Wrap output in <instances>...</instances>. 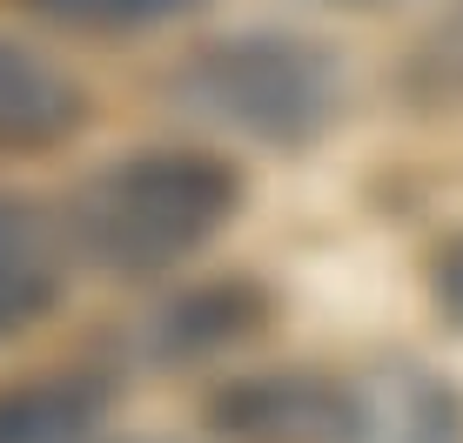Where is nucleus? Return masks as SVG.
<instances>
[{"mask_svg": "<svg viewBox=\"0 0 463 443\" xmlns=\"http://www.w3.org/2000/svg\"><path fill=\"white\" fill-rule=\"evenodd\" d=\"M242 209V175L202 148H141L94 168L61 209V242L101 276H162Z\"/></svg>", "mask_w": 463, "mask_h": 443, "instance_id": "obj_1", "label": "nucleus"}, {"mask_svg": "<svg viewBox=\"0 0 463 443\" xmlns=\"http://www.w3.org/2000/svg\"><path fill=\"white\" fill-rule=\"evenodd\" d=\"M168 94L188 121H209L255 148H309L343 115V68L309 34L249 27V34L202 41L175 68Z\"/></svg>", "mask_w": 463, "mask_h": 443, "instance_id": "obj_2", "label": "nucleus"}, {"mask_svg": "<svg viewBox=\"0 0 463 443\" xmlns=\"http://www.w3.org/2000/svg\"><path fill=\"white\" fill-rule=\"evenodd\" d=\"M209 430L222 443H356L363 390L316 370L235 376L209 397Z\"/></svg>", "mask_w": 463, "mask_h": 443, "instance_id": "obj_3", "label": "nucleus"}, {"mask_svg": "<svg viewBox=\"0 0 463 443\" xmlns=\"http://www.w3.org/2000/svg\"><path fill=\"white\" fill-rule=\"evenodd\" d=\"M88 121V94L68 68H54L27 41L0 34V155L61 148Z\"/></svg>", "mask_w": 463, "mask_h": 443, "instance_id": "obj_4", "label": "nucleus"}, {"mask_svg": "<svg viewBox=\"0 0 463 443\" xmlns=\"http://www.w3.org/2000/svg\"><path fill=\"white\" fill-rule=\"evenodd\" d=\"M61 235L27 209V202L0 195V343L34 329L61 296Z\"/></svg>", "mask_w": 463, "mask_h": 443, "instance_id": "obj_5", "label": "nucleus"}, {"mask_svg": "<svg viewBox=\"0 0 463 443\" xmlns=\"http://www.w3.org/2000/svg\"><path fill=\"white\" fill-rule=\"evenodd\" d=\"M108 423V390L94 376H27L0 390V443H94Z\"/></svg>", "mask_w": 463, "mask_h": 443, "instance_id": "obj_6", "label": "nucleus"}, {"mask_svg": "<svg viewBox=\"0 0 463 443\" xmlns=\"http://www.w3.org/2000/svg\"><path fill=\"white\" fill-rule=\"evenodd\" d=\"M356 443H463V403L423 370H390L363 390Z\"/></svg>", "mask_w": 463, "mask_h": 443, "instance_id": "obj_7", "label": "nucleus"}, {"mask_svg": "<svg viewBox=\"0 0 463 443\" xmlns=\"http://www.w3.org/2000/svg\"><path fill=\"white\" fill-rule=\"evenodd\" d=\"M262 323V296L249 282H215V289H188L182 303H168L155 316V350L162 356H209V350H229L235 336Z\"/></svg>", "mask_w": 463, "mask_h": 443, "instance_id": "obj_8", "label": "nucleus"}, {"mask_svg": "<svg viewBox=\"0 0 463 443\" xmlns=\"http://www.w3.org/2000/svg\"><path fill=\"white\" fill-rule=\"evenodd\" d=\"M403 88L417 94L423 108H463V0L443 21H430L423 41L410 47Z\"/></svg>", "mask_w": 463, "mask_h": 443, "instance_id": "obj_9", "label": "nucleus"}, {"mask_svg": "<svg viewBox=\"0 0 463 443\" xmlns=\"http://www.w3.org/2000/svg\"><path fill=\"white\" fill-rule=\"evenodd\" d=\"M195 0H27V14L68 27V34H141V27H162Z\"/></svg>", "mask_w": 463, "mask_h": 443, "instance_id": "obj_10", "label": "nucleus"}, {"mask_svg": "<svg viewBox=\"0 0 463 443\" xmlns=\"http://www.w3.org/2000/svg\"><path fill=\"white\" fill-rule=\"evenodd\" d=\"M437 303H443V316H450V323L463 329V235H450V242L437 249Z\"/></svg>", "mask_w": 463, "mask_h": 443, "instance_id": "obj_11", "label": "nucleus"}, {"mask_svg": "<svg viewBox=\"0 0 463 443\" xmlns=\"http://www.w3.org/2000/svg\"><path fill=\"white\" fill-rule=\"evenodd\" d=\"M94 443H148V437H94Z\"/></svg>", "mask_w": 463, "mask_h": 443, "instance_id": "obj_12", "label": "nucleus"}]
</instances>
